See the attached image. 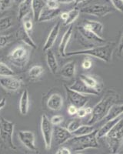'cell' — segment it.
<instances>
[{
  "label": "cell",
  "instance_id": "1",
  "mask_svg": "<svg viewBox=\"0 0 123 154\" xmlns=\"http://www.w3.org/2000/svg\"><path fill=\"white\" fill-rule=\"evenodd\" d=\"M116 47V44L114 42H108L101 46H93L90 49L84 50H78L75 52H69L65 53V56H74L79 55H86L102 60L106 63H110Z\"/></svg>",
  "mask_w": 123,
  "mask_h": 154
},
{
  "label": "cell",
  "instance_id": "2",
  "mask_svg": "<svg viewBox=\"0 0 123 154\" xmlns=\"http://www.w3.org/2000/svg\"><path fill=\"white\" fill-rule=\"evenodd\" d=\"M98 130H95L92 133L85 136L72 137L65 144L70 150L74 152H79L87 149H97L99 147L97 137Z\"/></svg>",
  "mask_w": 123,
  "mask_h": 154
},
{
  "label": "cell",
  "instance_id": "3",
  "mask_svg": "<svg viewBox=\"0 0 123 154\" xmlns=\"http://www.w3.org/2000/svg\"><path fill=\"white\" fill-rule=\"evenodd\" d=\"M116 96L112 94L106 95L98 102V103L92 108L91 118L88 121V125H94L99 121L102 120L109 112V109L114 104Z\"/></svg>",
  "mask_w": 123,
  "mask_h": 154
},
{
  "label": "cell",
  "instance_id": "4",
  "mask_svg": "<svg viewBox=\"0 0 123 154\" xmlns=\"http://www.w3.org/2000/svg\"><path fill=\"white\" fill-rule=\"evenodd\" d=\"M112 153H118L123 146V117L120 119L105 137Z\"/></svg>",
  "mask_w": 123,
  "mask_h": 154
},
{
  "label": "cell",
  "instance_id": "5",
  "mask_svg": "<svg viewBox=\"0 0 123 154\" xmlns=\"http://www.w3.org/2000/svg\"><path fill=\"white\" fill-rule=\"evenodd\" d=\"M15 124L13 122L8 120L4 117L0 119V139L5 146L11 149H16L13 143V133Z\"/></svg>",
  "mask_w": 123,
  "mask_h": 154
},
{
  "label": "cell",
  "instance_id": "6",
  "mask_svg": "<svg viewBox=\"0 0 123 154\" xmlns=\"http://www.w3.org/2000/svg\"><path fill=\"white\" fill-rule=\"evenodd\" d=\"M30 53L24 46H17L8 55V60L11 63L19 68H23L29 61Z\"/></svg>",
  "mask_w": 123,
  "mask_h": 154
},
{
  "label": "cell",
  "instance_id": "7",
  "mask_svg": "<svg viewBox=\"0 0 123 154\" xmlns=\"http://www.w3.org/2000/svg\"><path fill=\"white\" fill-rule=\"evenodd\" d=\"M53 125L46 114H43L41 117V131L42 138L44 140L45 146L47 150L51 149L53 136Z\"/></svg>",
  "mask_w": 123,
  "mask_h": 154
},
{
  "label": "cell",
  "instance_id": "8",
  "mask_svg": "<svg viewBox=\"0 0 123 154\" xmlns=\"http://www.w3.org/2000/svg\"><path fill=\"white\" fill-rule=\"evenodd\" d=\"M65 93H66L67 100L69 101L71 105H73L77 108L80 107H84L87 104L89 99L86 95H83L82 93H79L78 92L72 90L67 85H64Z\"/></svg>",
  "mask_w": 123,
  "mask_h": 154
},
{
  "label": "cell",
  "instance_id": "9",
  "mask_svg": "<svg viewBox=\"0 0 123 154\" xmlns=\"http://www.w3.org/2000/svg\"><path fill=\"white\" fill-rule=\"evenodd\" d=\"M112 11V9L105 4H92V5L85 6L82 9H80L81 12L97 16V17H103L110 13Z\"/></svg>",
  "mask_w": 123,
  "mask_h": 154
},
{
  "label": "cell",
  "instance_id": "10",
  "mask_svg": "<svg viewBox=\"0 0 123 154\" xmlns=\"http://www.w3.org/2000/svg\"><path fill=\"white\" fill-rule=\"evenodd\" d=\"M73 137L70 131L67 128L61 126L59 125L55 126L53 128V136L55 139V143L57 146L62 145Z\"/></svg>",
  "mask_w": 123,
  "mask_h": 154
},
{
  "label": "cell",
  "instance_id": "11",
  "mask_svg": "<svg viewBox=\"0 0 123 154\" xmlns=\"http://www.w3.org/2000/svg\"><path fill=\"white\" fill-rule=\"evenodd\" d=\"M0 86L9 92H16L22 87V81L14 76L2 77L0 79Z\"/></svg>",
  "mask_w": 123,
  "mask_h": 154
},
{
  "label": "cell",
  "instance_id": "12",
  "mask_svg": "<svg viewBox=\"0 0 123 154\" xmlns=\"http://www.w3.org/2000/svg\"><path fill=\"white\" fill-rule=\"evenodd\" d=\"M19 139L22 143L31 151H36L37 148L35 143V135L32 132L26 130H20L18 133Z\"/></svg>",
  "mask_w": 123,
  "mask_h": 154
},
{
  "label": "cell",
  "instance_id": "13",
  "mask_svg": "<svg viewBox=\"0 0 123 154\" xmlns=\"http://www.w3.org/2000/svg\"><path fill=\"white\" fill-rule=\"evenodd\" d=\"M70 89L72 90L78 92L79 93H82L83 95H93V96H98L100 93V91L98 89H94L92 87H90L88 85H86L82 80L79 79L75 82L73 85L69 86Z\"/></svg>",
  "mask_w": 123,
  "mask_h": 154
},
{
  "label": "cell",
  "instance_id": "14",
  "mask_svg": "<svg viewBox=\"0 0 123 154\" xmlns=\"http://www.w3.org/2000/svg\"><path fill=\"white\" fill-rule=\"evenodd\" d=\"M79 31L80 35L86 41H88V42H90L93 44H98L99 46L104 45L106 43V40L102 36L96 35L90 30L86 29L82 26L79 27Z\"/></svg>",
  "mask_w": 123,
  "mask_h": 154
},
{
  "label": "cell",
  "instance_id": "15",
  "mask_svg": "<svg viewBox=\"0 0 123 154\" xmlns=\"http://www.w3.org/2000/svg\"><path fill=\"white\" fill-rule=\"evenodd\" d=\"M60 26H61V23L58 22L52 27L51 31L49 32V35H48L46 42H45L44 46H43V51L44 52H46V51L51 49V48L52 47L54 43L56 42L58 33H59Z\"/></svg>",
  "mask_w": 123,
  "mask_h": 154
},
{
  "label": "cell",
  "instance_id": "16",
  "mask_svg": "<svg viewBox=\"0 0 123 154\" xmlns=\"http://www.w3.org/2000/svg\"><path fill=\"white\" fill-rule=\"evenodd\" d=\"M60 14H61V10L59 9H51L45 6L41 12L38 22L42 23V22L51 21L60 16Z\"/></svg>",
  "mask_w": 123,
  "mask_h": 154
},
{
  "label": "cell",
  "instance_id": "17",
  "mask_svg": "<svg viewBox=\"0 0 123 154\" xmlns=\"http://www.w3.org/2000/svg\"><path fill=\"white\" fill-rule=\"evenodd\" d=\"M72 32H73V26H72V25H70V26L65 32V33L63 34L61 38L59 46H58V52L62 57L65 56V53H66L65 50H66L67 46H68L71 38H72Z\"/></svg>",
  "mask_w": 123,
  "mask_h": 154
},
{
  "label": "cell",
  "instance_id": "18",
  "mask_svg": "<svg viewBox=\"0 0 123 154\" xmlns=\"http://www.w3.org/2000/svg\"><path fill=\"white\" fill-rule=\"evenodd\" d=\"M63 106V98L58 93L51 95L47 101V107L52 111H59Z\"/></svg>",
  "mask_w": 123,
  "mask_h": 154
},
{
  "label": "cell",
  "instance_id": "19",
  "mask_svg": "<svg viewBox=\"0 0 123 154\" xmlns=\"http://www.w3.org/2000/svg\"><path fill=\"white\" fill-rule=\"evenodd\" d=\"M123 114V104H113L102 120L107 122L120 117Z\"/></svg>",
  "mask_w": 123,
  "mask_h": 154
},
{
  "label": "cell",
  "instance_id": "20",
  "mask_svg": "<svg viewBox=\"0 0 123 154\" xmlns=\"http://www.w3.org/2000/svg\"><path fill=\"white\" fill-rule=\"evenodd\" d=\"M29 109V95L27 89H25L22 93L19 102V109L22 115H27Z\"/></svg>",
  "mask_w": 123,
  "mask_h": 154
},
{
  "label": "cell",
  "instance_id": "21",
  "mask_svg": "<svg viewBox=\"0 0 123 154\" xmlns=\"http://www.w3.org/2000/svg\"><path fill=\"white\" fill-rule=\"evenodd\" d=\"M16 35H17V38L20 41H22L23 43L26 44V46H29V47L32 48V49H37L36 43L34 42V40L32 38V37H31V35H29V33H28L26 30H25L23 28L20 29L16 32Z\"/></svg>",
  "mask_w": 123,
  "mask_h": 154
},
{
  "label": "cell",
  "instance_id": "22",
  "mask_svg": "<svg viewBox=\"0 0 123 154\" xmlns=\"http://www.w3.org/2000/svg\"><path fill=\"white\" fill-rule=\"evenodd\" d=\"M32 11V0H25L19 5L18 9V19L22 21Z\"/></svg>",
  "mask_w": 123,
  "mask_h": 154
},
{
  "label": "cell",
  "instance_id": "23",
  "mask_svg": "<svg viewBox=\"0 0 123 154\" xmlns=\"http://www.w3.org/2000/svg\"><path fill=\"white\" fill-rule=\"evenodd\" d=\"M46 63L49 70L52 74H56L58 70V65L56 57L51 49L46 51Z\"/></svg>",
  "mask_w": 123,
  "mask_h": 154
},
{
  "label": "cell",
  "instance_id": "24",
  "mask_svg": "<svg viewBox=\"0 0 123 154\" xmlns=\"http://www.w3.org/2000/svg\"><path fill=\"white\" fill-rule=\"evenodd\" d=\"M82 26L86 29H88L94 32L96 35L102 36V32H103V26L101 23L97 21H92V20H87L86 23L82 25Z\"/></svg>",
  "mask_w": 123,
  "mask_h": 154
},
{
  "label": "cell",
  "instance_id": "25",
  "mask_svg": "<svg viewBox=\"0 0 123 154\" xmlns=\"http://www.w3.org/2000/svg\"><path fill=\"white\" fill-rule=\"evenodd\" d=\"M75 72H76V63L74 61L65 63L60 70V75L67 79L72 78L75 75Z\"/></svg>",
  "mask_w": 123,
  "mask_h": 154
},
{
  "label": "cell",
  "instance_id": "26",
  "mask_svg": "<svg viewBox=\"0 0 123 154\" xmlns=\"http://www.w3.org/2000/svg\"><path fill=\"white\" fill-rule=\"evenodd\" d=\"M120 119H121V117H118L116 118V119H112V120H109L106 122V123L100 128V130H98V132H97V137H98V139L106 137V135L112 129L113 126L118 123V121L120 120Z\"/></svg>",
  "mask_w": 123,
  "mask_h": 154
},
{
  "label": "cell",
  "instance_id": "27",
  "mask_svg": "<svg viewBox=\"0 0 123 154\" xmlns=\"http://www.w3.org/2000/svg\"><path fill=\"white\" fill-rule=\"evenodd\" d=\"M46 6V0H32V12L33 19L38 21L40 13Z\"/></svg>",
  "mask_w": 123,
  "mask_h": 154
},
{
  "label": "cell",
  "instance_id": "28",
  "mask_svg": "<svg viewBox=\"0 0 123 154\" xmlns=\"http://www.w3.org/2000/svg\"><path fill=\"white\" fill-rule=\"evenodd\" d=\"M95 130L94 127L91 125H81L76 131L72 133L73 137H79V136H85L89 134Z\"/></svg>",
  "mask_w": 123,
  "mask_h": 154
},
{
  "label": "cell",
  "instance_id": "29",
  "mask_svg": "<svg viewBox=\"0 0 123 154\" xmlns=\"http://www.w3.org/2000/svg\"><path fill=\"white\" fill-rule=\"evenodd\" d=\"M13 25V19L12 16H4L0 19V32L9 29Z\"/></svg>",
  "mask_w": 123,
  "mask_h": 154
},
{
  "label": "cell",
  "instance_id": "30",
  "mask_svg": "<svg viewBox=\"0 0 123 154\" xmlns=\"http://www.w3.org/2000/svg\"><path fill=\"white\" fill-rule=\"evenodd\" d=\"M43 72H44V69L42 66L39 65L33 66L28 70V76L30 77V79H36L42 75Z\"/></svg>",
  "mask_w": 123,
  "mask_h": 154
},
{
  "label": "cell",
  "instance_id": "31",
  "mask_svg": "<svg viewBox=\"0 0 123 154\" xmlns=\"http://www.w3.org/2000/svg\"><path fill=\"white\" fill-rule=\"evenodd\" d=\"M79 13H80V10L76 9V8L71 9L69 12H68V19L64 22V25H65V26L72 25L74 22L76 21V19L79 17Z\"/></svg>",
  "mask_w": 123,
  "mask_h": 154
},
{
  "label": "cell",
  "instance_id": "32",
  "mask_svg": "<svg viewBox=\"0 0 123 154\" xmlns=\"http://www.w3.org/2000/svg\"><path fill=\"white\" fill-rule=\"evenodd\" d=\"M16 73L9 66L5 63L0 62V76L7 77V76H15Z\"/></svg>",
  "mask_w": 123,
  "mask_h": 154
},
{
  "label": "cell",
  "instance_id": "33",
  "mask_svg": "<svg viewBox=\"0 0 123 154\" xmlns=\"http://www.w3.org/2000/svg\"><path fill=\"white\" fill-rule=\"evenodd\" d=\"M79 79L82 80L86 85H88L90 87H92L94 89H98V82L93 77L85 75V74H81L79 75Z\"/></svg>",
  "mask_w": 123,
  "mask_h": 154
},
{
  "label": "cell",
  "instance_id": "34",
  "mask_svg": "<svg viewBox=\"0 0 123 154\" xmlns=\"http://www.w3.org/2000/svg\"><path fill=\"white\" fill-rule=\"evenodd\" d=\"M12 37L11 35H0V49L4 48L12 42Z\"/></svg>",
  "mask_w": 123,
  "mask_h": 154
},
{
  "label": "cell",
  "instance_id": "35",
  "mask_svg": "<svg viewBox=\"0 0 123 154\" xmlns=\"http://www.w3.org/2000/svg\"><path fill=\"white\" fill-rule=\"evenodd\" d=\"M81 126V121L79 120V119H73L69 123L68 126H67V129L69 130V131H70L71 133H73L74 131H76L79 126Z\"/></svg>",
  "mask_w": 123,
  "mask_h": 154
},
{
  "label": "cell",
  "instance_id": "36",
  "mask_svg": "<svg viewBox=\"0 0 123 154\" xmlns=\"http://www.w3.org/2000/svg\"><path fill=\"white\" fill-rule=\"evenodd\" d=\"M13 2H14L13 0H0V11L3 12L9 9V8L12 7Z\"/></svg>",
  "mask_w": 123,
  "mask_h": 154
},
{
  "label": "cell",
  "instance_id": "37",
  "mask_svg": "<svg viewBox=\"0 0 123 154\" xmlns=\"http://www.w3.org/2000/svg\"><path fill=\"white\" fill-rule=\"evenodd\" d=\"M22 28L24 29L25 30H26L27 32H30L32 30V28H33V23H32V20L31 19H23V23H22Z\"/></svg>",
  "mask_w": 123,
  "mask_h": 154
},
{
  "label": "cell",
  "instance_id": "38",
  "mask_svg": "<svg viewBox=\"0 0 123 154\" xmlns=\"http://www.w3.org/2000/svg\"><path fill=\"white\" fill-rule=\"evenodd\" d=\"M46 6L51 9H59V4L56 0H46Z\"/></svg>",
  "mask_w": 123,
  "mask_h": 154
},
{
  "label": "cell",
  "instance_id": "39",
  "mask_svg": "<svg viewBox=\"0 0 123 154\" xmlns=\"http://www.w3.org/2000/svg\"><path fill=\"white\" fill-rule=\"evenodd\" d=\"M64 118L62 116H60V115H56V116H53L50 119V121H51L52 124L53 126H58L59 125L60 123L63 121Z\"/></svg>",
  "mask_w": 123,
  "mask_h": 154
},
{
  "label": "cell",
  "instance_id": "40",
  "mask_svg": "<svg viewBox=\"0 0 123 154\" xmlns=\"http://www.w3.org/2000/svg\"><path fill=\"white\" fill-rule=\"evenodd\" d=\"M115 9L123 12V0H111Z\"/></svg>",
  "mask_w": 123,
  "mask_h": 154
},
{
  "label": "cell",
  "instance_id": "41",
  "mask_svg": "<svg viewBox=\"0 0 123 154\" xmlns=\"http://www.w3.org/2000/svg\"><path fill=\"white\" fill-rule=\"evenodd\" d=\"M87 115L86 110V107H80V108H78L77 113H76V116H77L79 118H83L85 117Z\"/></svg>",
  "mask_w": 123,
  "mask_h": 154
},
{
  "label": "cell",
  "instance_id": "42",
  "mask_svg": "<svg viewBox=\"0 0 123 154\" xmlns=\"http://www.w3.org/2000/svg\"><path fill=\"white\" fill-rule=\"evenodd\" d=\"M92 61L88 59H86V60H83L82 63V66L83 69H88L92 67Z\"/></svg>",
  "mask_w": 123,
  "mask_h": 154
},
{
  "label": "cell",
  "instance_id": "43",
  "mask_svg": "<svg viewBox=\"0 0 123 154\" xmlns=\"http://www.w3.org/2000/svg\"><path fill=\"white\" fill-rule=\"evenodd\" d=\"M77 110H78L77 107L75 106H73V105H71V104H70V106L68 107V109H67V111H68V113H69L70 116L76 115V113H77Z\"/></svg>",
  "mask_w": 123,
  "mask_h": 154
},
{
  "label": "cell",
  "instance_id": "44",
  "mask_svg": "<svg viewBox=\"0 0 123 154\" xmlns=\"http://www.w3.org/2000/svg\"><path fill=\"white\" fill-rule=\"evenodd\" d=\"M117 51H118V53L119 56H121L123 53V34L122 35L121 38H120L119 43L118 45V49H117Z\"/></svg>",
  "mask_w": 123,
  "mask_h": 154
},
{
  "label": "cell",
  "instance_id": "45",
  "mask_svg": "<svg viewBox=\"0 0 123 154\" xmlns=\"http://www.w3.org/2000/svg\"><path fill=\"white\" fill-rule=\"evenodd\" d=\"M60 150L62 154H72L70 149H69L68 147H62V149H60Z\"/></svg>",
  "mask_w": 123,
  "mask_h": 154
},
{
  "label": "cell",
  "instance_id": "46",
  "mask_svg": "<svg viewBox=\"0 0 123 154\" xmlns=\"http://www.w3.org/2000/svg\"><path fill=\"white\" fill-rule=\"evenodd\" d=\"M58 4H70L74 2V0H56Z\"/></svg>",
  "mask_w": 123,
  "mask_h": 154
},
{
  "label": "cell",
  "instance_id": "47",
  "mask_svg": "<svg viewBox=\"0 0 123 154\" xmlns=\"http://www.w3.org/2000/svg\"><path fill=\"white\" fill-rule=\"evenodd\" d=\"M5 105H6V100L5 98H2L0 100V111L5 107Z\"/></svg>",
  "mask_w": 123,
  "mask_h": 154
},
{
  "label": "cell",
  "instance_id": "48",
  "mask_svg": "<svg viewBox=\"0 0 123 154\" xmlns=\"http://www.w3.org/2000/svg\"><path fill=\"white\" fill-rule=\"evenodd\" d=\"M60 17L61 19L63 20L64 22L68 19V12H61V14H60Z\"/></svg>",
  "mask_w": 123,
  "mask_h": 154
},
{
  "label": "cell",
  "instance_id": "49",
  "mask_svg": "<svg viewBox=\"0 0 123 154\" xmlns=\"http://www.w3.org/2000/svg\"><path fill=\"white\" fill-rule=\"evenodd\" d=\"M86 113L91 114L92 112V108H91V107H86Z\"/></svg>",
  "mask_w": 123,
  "mask_h": 154
},
{
  "label": "cell",
  "instance_id": "50",
  "mask_svg": "<svg viewBox=\"0 0 123 154\" xmlns=\"http://www.w3.org/2000/svg\"><path fill=\"white\" fill-rule=\"evenodd\" d=\"M85 1H86V0H74V2H75L76 5H79V4L84 2Z\"/></svg>",
  "mask_w": 123,
  "mask_h": 154
},
{
  "label": "cell",
  "instance_id": "51",
  "mask_svg": "<svg viewBox=\"0 0 123 154\" xmlns=\"http://www.w3.org/2000/svg\"><path fill=\"white\" fill-rule=\"evenodd\" d=\"M13 1H14L15 2H16V3H18V4H19V5H20V3H22V2H24L25 0H13Z\"/></svg>",
  "mask_w": 123,
  "mask_h": 154
},
{
  "label": "cell",
  "instance_id": "52",
  "mask_svg": "<svg viewBox=\"0 0 123 154\" xmlns=\"http://www.w3.org/2000/svg\"><path fill=\"white\" fill-rule=\"evenodd\" d=\"M56 154H62L61 150H60V149H58V150H57V152H56Z\"/></svg>",
  "mask_w": 123,
  "mask_h": 154
},
{
  "label": "cell",
  "instance_id": "53",
  "mask_svg": "<svg viewBox=\"0 0 123 154\" xmlns=\"http://www.w3.org/2000/svg\"><path fill=\"white\" fill-rule=\"evenodd\" d=\"M111 154H120V153H118H118H111Z\"/></svg>",
  "mask_w": 123,
  "mask_h": 154
},
{
  "label": "cell",
  "instance_id": "54",
  "mask_svg": "<svg viewBox=\"0 0 123 154\" xmlns=\"http://www.w3.org/2000/svg\"><path fill=\"white\" fill-rule=\"evenodd\" d=\"M0 13H1V11H0Z\"/></svg>",
  "mask_w": 123,
  "mask_h": 154
},
{
  "label": "cell",
  "instance_id": "55",
  "mask_svg": "<svg viewBox=\"0 0 123 154\" xmlns=\"http://www.w3.org/2000/svg\"><path fill=\"white\" fill-rule=\"evenodd\" d=\"M79 154H81V153H79Z\"/></svg>",
  "mask_w": 123,
  "mask_h": 154
}]
</instances>
